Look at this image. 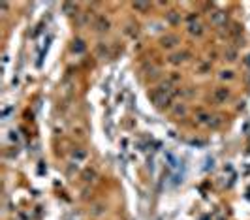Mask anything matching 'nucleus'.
Segmentation results:
<instances>
[{
	"mask_svg": "<svg viewBox=\"0 0 250 220\" xmlns=\"http://www.w3.org/2000/svg\"><path fill=\"white\" fill-rule=\"evenodd\" d=\"M94 28L98 30V32H105V30H109V21H107L104 15H98V17L94 19Z\"/></svg>",
	"mask_w": 250,
	"mask_h": 220,
	"instance_id": "nucleus-1",
	"label": "nucleus"
},
{
	"mask_svg": "<svg viewBox=\"0 0 250 220\" xmlns=\"http://www.w3.org/2000/svg\"><path fill=\"white\" fill-rule=\"evenodd\" d=\"M177 43H179V38H177V36H166V38H162V47H166V49L175 47Z\"/></svg>",
	"mask_w": 250,
	"mask_h": 220,
	"instance_id": "nucleus-2",
	"label": "nucleus"
},
{
	"mask_svg": "<svg viewBox=\"0 0 250 220\" xmlns=\"http://www.w3.org/2000/svg\"><path fill=\"white\" fill-rule=\"evenodd\" d=\"M228 96H229V92H228V89H216L214 90V98H216L218 102H226L228 100Z\"/></svg>",
	"mask_w": 250,
	"mask_h": 220,
	"instance_id": "nucleus-3",
	"label": "nucleus"
},
{
	"mask_svg": "<svg viewBox=\"0 0 250 220\" xmlns=\"http://www.w3.org/2000/svg\"><path fill=\"white\" fill-rule=\"evenodd\" d=\"M211 19H213L214 25H220L224 19H226V13H224V12H214V13L211 15Z\"/></svg>",
	"mask_w": 250,
	"mask_h": 220,
	"instance_id": "nucleus-4",
	"label": "nucleus"
},
{
	"mask_svg": "<svg viewBox=\"0 0 250 220\" xmlns=\"http://www.w3.org/2000/svg\"><path fill=\"white\" fill-rule=\"evenodd\" d=\"M188 32L190 34H196V36H200L203 30H201V25H194V23H190V27H188Z\"/></svg>",
	"mask_w": 250,
	"mask_h": 220,
	"instance_id": "nucleus-5",
	"label": "nucleus"
},
{
	"mask_svg": "<svg viewBox=\"0 0 250 220\" xmlns=\"http://www.w3.org/2000/svg\"><path fill=\"white\" fill-rule=\"evenodd\" d=\"M94 177H96V173H94V171H90V170H86V171L83 173V179H85L86 182H89V181H94Z\"/></svg>",
	"mask_w": 250,
	"mask_h": 220,
	"instance_id": "nucleus-6",
	"label": "nucleus"
},
{
	"mask_svg": "<svg viewBox=\"0 0 250 220\" xmlns=\"http://www.w3.org/2000/svg\"><path fill=\"white\" fill-rule=\"evenodd\" d=\"M73 51H75V53H83V51H85V45H83V42H81V40H77V42H75Z\"/></svg>",
	"mask_w": 250,
	"mask_h": 220,
	"instance_id": "nucleus-7",
	"label": "nucleus"
},
{
	"mask_svg": "<svg viewBox=\"0 0 250 220\" xmlns=\"http://www.w3.org/2000/svg\"><path fill=\"white\" fill-rule=\"evenodd\" d=\"M134 9H139V12H147V9H149V4H143V2H135V4H134Z\"/></svg>",
	"mask_w": 250,
	"mask_h": 220,
	"instance_id": "nucleus-8",
	"label": "nucleus"
},
{
	"mask_svg": "<svg viewBox=\"0 0 250 220\" xmlns=\"http://www.w3.org/2000/svg\"><path fill=\"white\" fill-rule=\"evenodd\" d=\"M85 156H86L85 151H81V149H75V151H73V158H77V160H83Z\"/></svg>",
	"mask_w": 250,
	"mask_h": 220,
	"instance_id": "nucleus-9",
	"label": "nucleus"
},
{
	"mask_svg": "<svg viewBox=\"0 0 250 220\" xmlns=\"http://www.w3.org/2000/svg\"><path fill=\"white\" fill-rule=\"evenodd\" d=\"M184 57H186V53H182V55H175V57L171 58V62H173V64H177V62H181V60H184Z\"/></svg>",
	"mask_w": 250,
	"mask_h": 220,
	"instance_id": "nucleus-10",
	"label": "nucleus"
},
{
	"mask_svg": "<svg viewBox=\"0 0 250 220\" xmlns=\"http://www.w3.org/2000/svg\"><path fill=\"white\" fill-rule=\"evenodd\" d=\"M226 57H228V60H235V57H237V53L233 49H229L228 53H226Z\"/></svg>",
	"mask_w": 250,
	"mask_h": 220,
	"instance_id": "nucleus-11",
	"label": "nucleus"
},
{
	"mask_svg": "<svg viewBox=\"0 0 250 220\" xmlns=\"http://www.w3.org/2000/svg\"><path fill=\"white\" fill-rule=\"evenodd\" d=\"M175 13H177V12H171V13H169V21H171L173 25H177V23H179V17H177Z\"/></svg>",
	"mask_w": 250,
	"mask_h": 220,
	"instance_id": "nucleus-12",
	"label": "nucleus"
},
{
	"mask_svg": "<svg viewBox=\"0 0 250 220\" xmlns=\"http://www.w3.org/2000/svg\"><path fill=\"white\" fill-rule=\"evenodd\" d=\"M207 119H209V117H207L205 113H200V115H197V120H200V122H205Z\"/></svg>",
	"mask_w": 250,
	"mask_h": 220,
	"instance_id": "nucleus-13",
	"label": "nucleus"
},
{
	"mask_svg": "<svg viewBox=\"0 0 250 220\" xmlns=\"http://www.w3.org/2000/svg\"><path fill=\"white\" fill-rule=\"evenodd\" d=\"M222 79H231V71H222Z\"/></svg>",
	"mask_w": 250,
	"mask_h": 220,
	"instance_id": "nucleus-14",
	"label": "nucleus"
}]
</instances>
